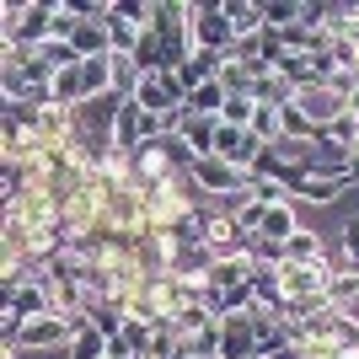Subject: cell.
<instances>
[{
    "label": "cell",
    "instance_id": "10",
    "mask_svg": "<svg viewBox=\"0 0 359 359\" xmlns=\"http://www.w3.org/2000/svg\"><path fill=\"white\" fill-rule=\"evenodd\" d=\"M295 81H290V75H279V70H263L257 75V86H252V102L257 107H290L295 102Z\"/></svg>",
    "mask_w": 359,
    "mask_h": 359
},
{
    "label": "cell",
    "instance_id": "4",
    "mask_svg": "<svg viewBox=\"0 0 359 359\" xmlns=\"http://www.w3.org/2000/svg\"><path fill=\"white\" fill-rule=\"evenodd\" d=\"M70 344V322L65 316H32V322H22V332H16V348L22 354H48V348H65Z\"/></svg>",
    "mask_w": 359,
    "mask_h": 359
},
{
    "label": "cell",
    "instance_id": "13",
    "mask_svg": "<svg viewBox=\"0 0 359 359\" xmlns=\"http://www.w3.org/2000/svg\"><path fill=\"white\" fill-rule=\"evenodd\" d=\"M322 252H327V236H322V231H311V225H300L295 236L285 241V263H316Z\"/></svg>",
    "mask_w": 359,
    "mask_h": 359
},
{
    "label": "cell",
    "instance_id": "3",
    "mask_svg": "<svg viewBox=\"0 0 359 359\" xmlns=\"http://www.w3.org/2000/svg\"><path fill=\"white\" fill-rule=\"evenodd\" d=\"M327 285H332L327 257H316V263H279V290H285V300H300V295H327Z\"/></svg>",
    "mask_w": 359,
    "mask_h": 359
},
{
    "label": "cell",
    "instance_id": "6",
    "mask_svg": "<svg viewBox=\"0 0 359 359\" xmlns=\"http://www.w3.org/2000/svg\"><path fill=\"white\" fill-rule=\"evenodd\" d=\"M215 156H220L225 166H236V172H252V161L263 156V140H257L252 129H225V123H220V140H215Z\"/></svg>",
    "mask_w": 359,
    "mask_h": 359
},
{
    "label": "cell",
    "instance_id": "14",
    "mask_svg": "<svg viewBox=\"0 0 359 359\" xmlns=\"http://www.w3.org/2000/svg\"><path fill=\"white\" fill-rule=\"evenodd\" d=\"M295 231H300V220H295V204H290V198L273 204V210L263 215V225H257V236H269V241H290Z\"/></svg>",
    "mask_w": 359,
    "mask_h": 359
},
{
    "label": "cell",
    "instance_id": "20",
    "mask_svg": "<svg viewBox=\"0 0 359 359\" xmlns=\"http://www.w3.org/2000/svg\"><path fill=\"white\" fill-rule=\"evenodd\" d=\"M177 354H182V338H177V332L166 327V322H161V327H150V348H145V359H177Z\"/></svg>",
    "mask_w": 359,
    "mask_h": 359
},
{
    "label": "cell",
    "instance_id": "2",
    "mask_svg": "<svg viewBox=\"0 0 359 359\" xmlns=\"http://www.w3.org/2000/svg\"><path fill=\"white\" fill-rule=\"evenodd\" d=\"M290 107H295L300 118L311 123L316 135H327L332 123H338V118L348 113V102H344V97H338L332 86H322V81H311V86H300V91H295V102H290Z\"/></svg>",
    "mask_w": 359,
    "mask_h": 359
},
{
    "label": "cell",
    "instance_id": "18",
    "mask_svg": "<svg viewBox=\"0 0 359 359\" xmlns=\"http://www.w3.org/2000/svg\"><path fill=\"white\" fill-rule=\"evenodd\" d=\"M188 359H220V322H210V327H198L194 338H188Z\"/></svg>",
    "mask_w": 359,
    "mask_h": 359
},
{
    "label": "cell",
    "instance_id": "21",
    "mask_svg": "<svg viewBox=\"0 0 359 359\" xmlns=\"http://www.w3.org/2000/svg\"><path fill=\"white\" fill-rule=\"evenodd\" d=\"M22 16H27V0H22V6L6 0V11H0V43H6V48L22 43Z\"/></svg>",
    "mask_w": 359,
    "mask_h": 359
},
{
    "label": "cell",
    "instance_id": "17",
    "mask_svg": "<svg viewBox=\"0 0 359 359\" xmlns=\"http://www.w3.org/2000/svg\"><path fill=\"white\" fill-rule=\"evenodd\" d=\"M225 102H231V97H225L220 81H210V86L188 91V113H198V118H220V107H225Z\"/></svg>",
    "mask_w": 359,
    "mask_h": 359
},
{
    "label": "cell",
    "instance_id": "8",
    "mask_svg": "<svg viewBox=\"0 0 359 359\" xmlns=\"http://www.w3.org/2000/svg\"><path fill=\"white\" fill-rule=\"evenodd\" d=\"M348 188H359V182L354 177H300L295 188H290V198H306V204H338Z\"/></svg>",
    "mask_w": 359,
    "mask_h": 359
},
{
    "label": "cell",
    "instance_id": "22",
    "mask_svg": "<svg viewBox=\"0 0 359 359\" xmlns=\"http://www.w3.org/2000/svg\"><path fill=\"white\" fill-rule=\"evenodd\" d=\"M252 113H257L252 97H231V102L220 107V123L225 129H252Z\"/></svg>",
    "mask_w": 359,
    "mask_h": 359
},
{
    "label": "cell",
    "instance_id": "12",
    "mask_svg": "<svg viewBox=\"0 0 359 359\" xmlns=\"http://www.w3.org/2000/svg\"><path fill=\"white\" fill-rule=\"evenodd\" d=\"M48 311H54V300L43 285H22L16 295H6V316H16V322H32V316H48Z\"/></svg>",
    "mask_w": 359,
    "mask_h": 359
},
{
    "label": "cell",
    "instance_id": "15",
    "mask_svg": "<svg viewBox=\"0 0 359 359\" xmlns=\"http://www.w3.org/2000/svg\"><path fill=\"white\" fill-rule=\"evenodd\" d=\"M182 140H188L198 156H215V140H220V118H198V113H188V123H182Z\"/></svg>",
    "mask_w": 359,
    "mask_h": 359
},
{
    "label": "cell",
    "instance_id": "5",
    "mask_svg": "<svg viewBox=\"0 0 359 359\" xmlns=\"http://www.w3.org/2000/svg\"><path fill=\"white\" fill-rule=\"evenodd\" d=\"M220 359H257V322H252V311L220 316Z\"/></svg>",
    "mask_w": 359,
    "mask_h": 359
},
{
    "label": "cell",
    "instance_id": "25",
    "mask_svg": "<svg viewBox=\"0 0 359 359\" xmlns=\"http://www.w3.org/2000/svg\"><path fill=\"white\" fill-rule=\"evenodd\" d=\"M338 247H344L348 263L359 269V215H348V220H344V231H338Z\"/></svg>",
    "mask_w": 359,
    "mask_h": 359
},
{
    "label": "cell",
    "instance_id": "16",
    "mask_svg": "<svg viewBox=\"0 0 359 359\" xmlns=\"http://www.w3.org/2000/svg\"><path fill=\"white\" fill-rule=\"evenodd\" d=\"M65 359H107V332H102V327L75 332L70 344H65Z\"/></svg>",
    "mask_w": 359,
    "mask_h": 359
},
{
    "label": "cell",
    "instance_id": "7",
    "mask_svg": "<svg viewBox=\"0 0 359 359\" xmlns=\"http://www.w3.org/2000/svg\"><path fill=\"white\" fill-rule=\"evenodd\" d=\"M145 145V107L129 97V102L118 107V118H113V150H123V156H135V150Z\"/></svg>",
    "mask_w": 359,
    "mask_h": 359
},
{
    "label": "cell",
    "instance_id": "19",
    "mask_svg": "<svg viewBox=\"0 0 359 359\" xmlns=\"http://www.w3.org/2000/svg\"><path fill=\"white\" fill-rule=\"evenodd\" d=\"M327 300L338 306V311L359 306V273H332V285H327Z\"/></svg>",
    "mask_w": 359,
    "mask_h": 359
},
{
    "label": "cell",
    "instance_id": "1",
    "mask_svg": "<svg viewBox=\"0 0 359 359\" xmlns=\"http://www.w3.org/2000/svg\"><path fill=\"white\" fill-rule=\"evenodd\" d=\"M188 38L194 48H231V22H225V0H188Z\"/></svg>",
    "mask_w": 359,
    "mask_h": 359
},
{
    "label": "cell",
    "instance_id": "9",
    "mask_svg": "<svg viewBox=\"0 0 359 359\" xmlns=\"http://www.w3.org/2000/svg\"><path fill=\"white\" fill-rule=\"evenodd\" d=\"M220 65H225L220 48H194V60L177 70V81H182L188 91H198V86H210V81H220Z\"/></svg>",
    "mask_w": 359,
    "mask_h": 359
},
{
    "label": "cell",
    "instance_id": "11",
    "mask_svg": "<svg viewBox=\"0 0 359 359\" xmlns=\"http://www.w3.org/2000/svg\"><path fill=\"white\" fill-rule=\"evenodd\" d=\"M225 22H231V43L263 32V0H225Z\"/></svg>",
    "mask_w": 359,
    "mask_h": 359
},
{
    "label": "cell",
    "instance_id": "23",
    "mask_svg": "<svg viewBox=\"0 0 359 359\" xmlns=\"http://www.w3.org/2000/svg\"><path fill=\"white\" fill-rule=\"evenodd\" d=\"M252 135L263 140V145H273V140L285 135V129H279V107H257L252 113Z\"/></svg>",
    "mask_w": 359,
    "mask_h": 359
},
{
    "label": "cell",
    "instance_id": "24",
    "mask_svg": "<svg viewBox=\"0 0 359 359\" xmlns=\"http://www.w3.org/2000/svg\"><path fill=\"white\" fill-rule=\"evenodd\" d=\"M327 140H332V145H344V150H359V118H354V113H344V118L327 129Z\"/></svg>",
    "mask_w": 359,
    "mask_h": 359
}]
</instances>
